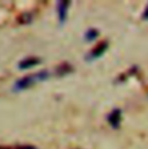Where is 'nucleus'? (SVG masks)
<instances>
[{
  "label": "nucleus",
  "mask_w": 148,
  "mask_h": 149,
  "mask_svg": "<svg viewBox=\"0 0 148 149\" xmlns=\"http://www.w3.org/2000/svg\"><path fill=\"white\" fill-rule=\"evenodd\" d=\"M97 37H98V31H97V29H94V28L88 29V30L86 31V34H84L86 40H89V42L96 39Z\"/></svg>",
  "instance_id": "nucleus-7"
},
{
  "label": "nucleus",
  "mask_w": 148,
  "mask_h": 149,
  "mask_svg": "<svg viewBox=\"0 0 148 149\" xmlns=\"http://www.w3.org/2000/svg\"><path fill=\"white\" fill-rule=\"evenodd\" d=\"M70 72H72V66H71V65H67V64H64V65H61V66H58L56 73H57V75L63 76V75L68 74Z\"/></svg>",
  "instance_id": "nucleus-6"
},
{
  "label": "nucleus",
  "mask_w": 148,
  "mask_h": 149,
  "mask_svg": "<svg viewBox=\"0 0 148 149\" xmlns=\"http://www.w3.org/2000/svg\"><path fill=\"white\" fill-rule=\"evenodd\" d=\"M70 6H71V1H68V0L58 1V3H57V13H58V19H59L60 23H65V21L67 20Z\"/></svg>",
  "instance_id": "nucleus-2"
},
{
  "label": "nucleus",
  "mask_w": 148,
  "mask_h": 149,
  "mask_svg": "<svg viewBox=\"0 0 148 149\" xmlns=\"http://www.w3.org/2000/svg\"><path fill=\"white\" fill-rule=\"evenodd\" d=\"M40 64V59L37 57H28L19 63V70H29L31 67H35Z\"/></svg>",
  "instance_id": "nucleus-4"
},
{
  "label": "nucleus",
  "mask_w": 148,
  "mask_h": 149,
  "mask_svg": "<svg viewBox=\"0 0 148 149\" xmlns=\"http://www.w3.org/2000/svg\"><path fill=\"white\" fill-rule=\"evenodd\" d=\"M14 149H37L35 146H30V145H24V146H16Z\"/></svg>",
  "instance_id": "nucleus-8"
},
{
  "label": "nucleus",
  "mask_w": 148,
  "mask_h": 149,
  "mask_svg": "<svg viewBox=\"0 0 148 149\" xmlns=\"http://www.w3.org/2000/svg\"><path fill=\"white\" fill-rule=\"evenodd\" d=\"M108 121L112 128H118L121 121V110L114 109L113 111H111V113L108 116Z\"/></svg>",
  "instance_id": "nucleus-5"
},
{
  "label": "nucleus",
  "mask_w": 148,
  "mask_h": 149,
  "mask_svg": "<svg viewBox=\"0 0 148 149\" xmlns=\"http://www.w3.org/2000/svg\"><path fill=\"white\" fill-rule=\"evenodd\" d=\"M0 149H14L12 147H3V146H0Z\"/></svg>",
  "instance_id": "nucleus-10"
},
{
  "label": "nucleus",
  "mask_w": 148,
  "mask_h": 149,
  "mask_svg": "<svg viewBox=\"0 0 148 149\" xmlns=\"http://www.w3.org/2000/svg\"><path fill=\"white\" fill-rule=\"evenodd\" d=\"M142 19H144V20H146V21H148V5H147V7H146V9L144 10V14H142Z\"/></svg>",
  "instance_id": "nucleus-9"
},
{
  "label": "nucleus",
  "mask_w": 148,
  "mask_h": 149,
  "mask_svg": "<svg viewBox=\"0 0 148 149\" xmlns=\"http://www.w3.org/2000/svg\"><path fill=\"white\" fill-rule=\"evenodd\" d=\"M108 46H109V44L107 43V42H102V43H100L91 52H90V54H89V57L87 58V59H89V60H94V59H98L100 57H102L104 53H105V51L108 50Z\"/></svg>",
  "instance_id": "nucleus-3"
},
{
  "label": "nucleus",
  "mask_w": 148,
  "mask_h": 149,
  "mask_svg": "<svg viewBox=\"0 0 148 149\" xmlns=\"http://www.w3.org/2000/svg\"><path fill=\"white\" fill-rule=\"evenodd\" d=\"M50 77V73L47 71H42V72H38L35 74L31 75H27L20 80L16 81L15 86H14V90L16 91H21V90H26V89H29L30 87L35 86L38 82H42V81H45Z\"/></svg>",
  "instance_id": "nucleus-1"
}]
</instances>
